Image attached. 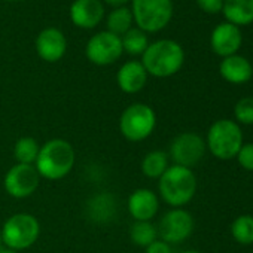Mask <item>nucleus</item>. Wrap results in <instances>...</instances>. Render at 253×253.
Segmentation results:
<instances>
[{"label": "nucleus", "instance_id": "f257e3e1", "mask_svg": "<svg viewBox=\"0 0 253 253\" xmlns=\"http://www.w3.org/2000/svg\"><path fill=\"white\" fill-rule=\"evenodd\" d=\"M75 161L73 146L64 139H52L41 146L35 167L42 179L55 182L64 179L73 170Z\"/></svg>", "mask_w": 253, "mask_h": 253}, {"label": "nucleus", "instance_id": "f03ea898", "mask_svg": "<svg viewBox=\"0 0 253 253\" xmlns=\"http://www.w3.org/2000/svg\"><path fill=\"white\" fill-rule=\"evenodd\" d=\"M185 63L183 48L171 39H161L148 45L142 54V64L148 75L155 78H170L176 75Z\"/></svg>", "mask_w": 253, "mask_h": 253}, {"label": "nucleus", "instance_id": "7ed1b4c3", "mask_svg": "<svg viewBox=\"0 0 253 253\" xmlns=\"http://www.w3.org/2000/svg\"><path fill=\"white\" fill-rule=\"evenodd\" d=\"M158 191L169 206L182 209L197 192V177L191 169L171 166L158 179Z\"/></svg>", "mask_w": 253, "mask_h": 253}, {"label": "nucleus", "instance_id": "20e7f679", "mask_svg": "<svg viewBox=\"0 0 253 253\" xmlns=\"http://www.w3.org/2000/svg\"><path fill=\"white\" fill-rule=\"evenodd\" d=\"M206 146L217 160L228 161L237 157L243 146V133L237 122L231 119H219L211 124L207 133Z\"/></svg>", "mask_w": 253, "mask_h": 253}, {"label": "nucleus", "instance_id": "39448f33", "mask_svg": "<svg viewBox=\"0 0 253 253\" xmlns=\"http://www.w3.org/2000/svg\"><path fill=\"white\" fill-rule=\"evenodd\" d=\"M157 126L154 109L145 103H133L125 107L119 118V131L128 142L146 140Z\"/></svg>", "mask_w": 253, "mask_h": 253}, {"label": "nucleus", "instance_id": "423d86ee", "mask_svg": "<svg viewBox=\"0 0 253 253\" xmlns=\"http://www.w3.org/2000/svg\"><path fill=\"white\" fill-rule=\"evenodd\" d=\"M2 241L15 252L32 247L41 235V223L30 213H15L2 226Z\"/></svg>", "mask_w": 253, "mask_h": 253}, {"label": "nucleus", "instance_id": "0eeeda50", "mask_svg": "<svg viewBox=\"0 0 253 253\" xmlns=\"http://www.w3.org/2000/svg\"><path fill=\"white\" fill-rule=\"evenodd\" d=\"M133 20L145 33H157L167 27L173 17L171 0H131Z\"/></svg>", "mask_w": 253, "mask_h": 253}, {"label": "nucleus", "instance_id": "6e6552de", "mask_svg": "<svg viewBox=\"0 0 253 253\" xmlns=\"http://www.w3.org/2000/svg\"><path fill=\"white\" fill-rule=\"evenodd\" d=\"M41 176L35 166L30 164H15L5 174V189L6 192L17 198L23 200L36 192L41 185Z\"/></svg>", "mask_w": 253, "mask_h": 253}, {"label": "nucleus", "instance_id": "1a4fd4ad", "mask_svg": "<svg viewBox=\"0 0 253 253\" xmlns=\"http://www.w3.org/2000/svg\"><path fill=\"white\" fill-rule=\"evenodd\" d=\"M121 38L110 32H100L94 35L85 48L86 58L95 66H109L118 61L122 55Z\"/></svg>", "mask_w": 253, "mask_h": 253}, {"label": "nucleus", "instance_id": "9d476101", "mask_svg": "<svg viewBox=\"0 0 253 253\" xmlns=\"http://www.w3.org/2000/svg\"><path fill=\"white\" fill-rule=\"evenodd\" d=\"M206 142L195 133H182L170 145V157L174 166L191 169L197 166L206 154Z\"/></svg>", "mask_w": 253, "mask_h": 253}, {"label": "nucleus", "instance_id": "9b49d317", "mask_svg": "<svg viewBox=\"0 0 253 253\" xmlns=\"http://www.w3.org/2000/svg\"><path fill=\"white\" fill-rule=\"evenodd\" d=\"M157 229L163 241L177 244L185 241L192 234L194 219L189 211L183 209H173L163 216Z\"/></svg>", "mask_w": 253, "mask_h": 253}, {"label": "nucleus", "instance_id": "f8f14e48", "mask_svg": "<svg viewBox=\"0 0 253 253\" xmlns=\"http://www.w3.org/2000/svg\"><path fill=\"white\" fill-rule=\"evenodd\" d=\"M67 49V41L64 33L57 27L43 29L36 38L38 55L46 63L60 61Z\"/></svg>", "mask_w": 253, "mask_h": 253}, {"label": "nucleus", "instance_id": "ddd939ff", "mask_svg": "<svg viewBox=\"0 0 253 253\" xmlns=\"http://www.w3.org/2000/svg\"><path fill=\"white\" fill-rule=\"evenodd\" d=\"M243 42V35L240 27L231 23H222L214 27L210 36V46L214 54L220 57H229L237 54Z\"/></svg>", "mask_w": 253, "mask_h": 253}, {"label": "nucleus", "instance_id": "4468645a", "mask_svg": "<svg viewBox=\"0 0 253 253\" xmlns=\"http://www.w3.org/2000/svg\"><path fill=\"white\" fill-rule=\"evenodd\" d=\"M126 207L134 220L151 222L158 213L160 200L154 191L148 188H139L128 197Z\"/></svg>", "mask_w": 253, "mask_h": 253}, {"label": "nucleus", "instance_id": "2eb2a0df", "mask_svg": "<svg viewBox=\"0 0 253 253\" xmlns=\"http://www.w3.org/2000/svg\"><path fill=\"white\" fill-rule=\"evenodd\" d=\"M69 15L76 27L94 29L104 17V6L100 0H75Z\"/></svg>", "mask_w": 253, "mask_h": 253}, {"label": "nucleus", "instance_id": "dca6fc26", "mask_svg": "<svg viewBox=\"0 0 253 253\" xmlns=\"http://www.w3.org/2000/svg\"><path fill=\"white\" fill-rule=\"evenodd\" d=\"M116 82L125 94H136L145 88L148 82V72L145 70L142 61H126L118 70Z\"/></svg>", "mask_w": 253, "mask_h": 253}, {"label": "nucleus", "instance_id": "f3484780", "mask_svg": "<svg viewBox=\"0 0 253 253\" xmlns=\"http://www.w3.org/2000/svg\"><path fill=\"white\" fill-rule=\"evenodd\" d=\"M219 72H220V76L226 82L235 84V85L244 84L250 81V78L253 76V67L250 61L237 54L225 57L219 66Z\"/></svg>", "mask_w": 253, "mask_h": 253}, {"label": "nucleus", "instance_id": "a211bd4d", "mask_svg": "<svg viewBox=\"0 0 253 253\" xmlns=\"http://www.w3.org/2000/svg\"><path fill=\"white\" fill-rule=\"evenodd\" d=\"M222 12L226 23L237 27L253 23V0H223Z\"/></svg>", "mask_w": 253, "mask_h": 253}, {"label": "nucleus", "instance_id": "6ab92c4d", "mask_svg": "<svg viewBox=\"0 0 253 253\" xmlns=\"http://www.w3.org/2000/svg\"><path fill=\"white\" fill-rule=\"evenodd\" d=\"M116 203L113 195L110 194H100L95 195L88 203V216L94 222H107L115 216Z\"/></svg>", "mask_w": 253, "mask_h": 253}, {"label": "nucleus", "instance_id": "aec40b11", "mask_svg": "<svg viewBox=\"0 0 253 253\" xmlns=\"http://www.w3.org/2000/svg\"><path fill=\"white\" fill-rule=\"evenodd\" d=\"M169 167V154L164 151H152L142 160V173L149 179H160Z\"/></svg>", "mask_w": 253, "mask_h": 253}, {"label": "nucleus", "instance_id": "412c9836", "mask_svg": "<svg viewBox=\"0 0 253 253\" xmlns=\"http://www.w3.org/2000/svg\"><path fill=\"white\" fill-rule=\"evenodd\" d=\"M133 14H131V9L130 8H125V6H121V8H115L107 20H106V26H107V32L116 35V36H124L126 32L130 29H133Z\"/></svg>", "mask_w": 253, "mask_h": 253}, {"label": "nucleus", "instance_id": "4be33fe9", "mask_svg": "<svg viewBox=\"0 0 253 253\" xmlns=\"http://www.w3.org/2000/svg\"><path fill=\"white\" fill-rule=\"evenodd\" d=\"M41 145L33 137H21L17 140L14 146V157L17 164H30L35 166L36 158L39 155Z\"/></svg>", "mask_w": 253, "mask_h": 253}, {"label": "nucleus", "instance_id": "5701e85b", "mask_svg": "<svg viewBox=\"0 0 253 253\" xmlns=\"http://www.w3.org/2000/svg\"><path fill=\"white\" fill-rule=\"evenodd\" d=\"M158 237V229L152 222H140L136 220L130 228V238L136 246L148 247Z\"/></svg>", "mask_w": 253, "mask_h": 253}, {"label": "nucleus", "instance_id": "b1692460", "mask_svg": "<svg viewBox=\"0 0 253 253\" xmlns=\"http://www.w3.org/2000/svg\"><path fill=\"white\" fill-rule=\"evenodd\" d=\"M122 49L130 55H142L148 48V36L140 29H130L122 38Z\"/></svg>", "mask_w": 253, "mask_h": 253}, {"label": "nucleus", "instance_id": "393cba45", "mask_svg": "<svg viewBox=\"0 0 253 253\" xmlns=\"http://www.w3.org/2000/svg\"><path fill=\"white\" fill-rule=\"evenodd\" d=\"M231 234L234 240L240 244H253V216H238L231 225Z\"/></svg>", "mask_w": 253, "mask_h": 253}, {"label": "nucleus", "instance_id": "a878e982", "mask_svg": "<svg viewBox=\"0 0 253 253\" xmlns=\"http://www.w3.org/2000/svg\"><path fill=\"white\" fill-rule=\"evenodd\" d=\"M235 119L244 125H253V97H243L234 107Z\"/></svg>", "mask_w": 253, "mask_h": 253}, {"label": "nucleus", "instance_id": "bb28decb", "mask_svg": "<svg viewBox=\"0 0 253 253\" xmlns=\"http://www.w3.org/2000/svg\"><path fill=\"white\" fill-rule=\"evenodd\" d=\"M235 158L244 170L253 171V143H243Z\"/></svg>", "mask_w": 253, "mask_h": 253}, {"label": "nucleus", "instance_id": "cd10ccee", "mask_svg": "<svg viewBox=\"0 0 253 253\" xmlns=\"http://www.w3.org/2000/svg\"><path fill=\"white\" fill-rule=\"evenodd\" d=\"M197 5L201 11L207 14H217L222 12L223 0H197Z\"/></svg>", "mask_w": 253, "mask_h": 253}, {"label": "nucleus", "instance_id": "c85d7f7f", "mask_svg": "<svg viewBox=\"0 0 253 253\" xmlns=\"http://www.w3.org/2000/svg\"><path fill=\"white\" fill-rule=\"evenodd\" d=\"M146 253H171V247L169 243L163 240H155L152 244L146 247Z\"/></svg>", "mask_w": 253, "mask_h": 253}, {"label": "nucleus", "instance_id": "c756f323", "mask_svg": "<svg viewBox=\"0 0 253 253\" xmlns=\"http://www.w3.org/2000/svg\"><path fill=\"white\" fill-rule=\"evenodd\" d=\"M104 2L110 6H115V8H121V6H125L128 2L131 0H104Z\"/></svg>", "mask_w": 253, "mask_h": 253}, {"label": "nucleus", "instance_id": "7c9ffc66", "mask_svg": "<svg viewBox=\"0 0 253 253\" xmlns=\"http://www.w3.org/2000/svg\"><path fill=\"white\" fill-rule=\"evenodd\" d=\"M0 253H17V252L12 249H8V247H0Z\"/></svg>", "mask_w": 253, "mask_h": 253}, {"label": "nucleus", "instance_id": "2f4dec72", "mask_svg": "<svg viewBox=\"0 0 253 253\" xmlns=\"http://www.w3.org/2000/svg\"><path fill=\"white\" fill-rule=\"evenodd\" d=\"M180 253H201V252H197V250H186V252H180Z\"/></svg>", "mask_w": 253, "mask_h": 253}, {"label": "nucleus", "instance_id": "473e14b6", "mask_svg": "<svg viewBox=\"0 0 253 253\" xmlns=\"http://www.w3.org/2000/svg\"><path fill=\"white\" fill-rule=\"evenodd\" d=\"M2 244H3V241H2V231H0V247H2Z\"/></svg>", "mask_w": 253, "mask_h": 253}, {"label": "nucleus", "instance_id": "72a5a7b5", "mask_svg": "<svg viewBox=\"0 0 253 253\" xmlns=\"http://www.w3.org/2000/svg\"><path fill=\"white\" fill-rule=\"evenodd\" d=\"M6 2H23V0H6Z\"/></svg>", "mask_w": 253, "mask_h": 253}]
</instances>
